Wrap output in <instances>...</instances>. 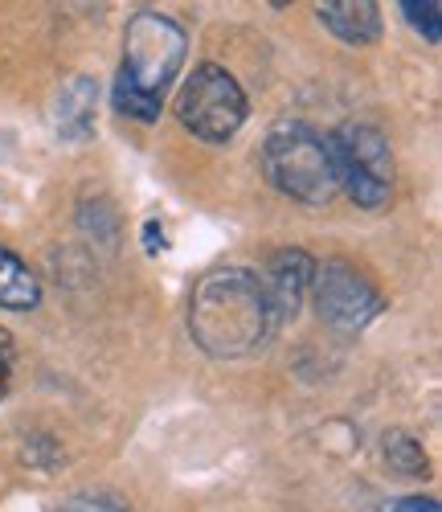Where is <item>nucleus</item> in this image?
I'll list each match as a JSON object with an SVG mask.
<instances>
[{
	"mask_svg": "<svg viewBox=\"0 0 442 512\" xmlns=\"http://www.w3.org/2000/svg\"><path fill=\"white\" fill-rule=\"evenodd\" d=\"M275 328L279 316L254 271L221 267L197 279L189 295V332L209 357H250L275 336Z\"/></svg>",
	"mask_w": 442,
	"mask_h": 512,
	"instance_id": "f257e3e1",
	"label": "nucleus"
},
{
	"mask_svg": "<svg viewBox=\"0 0 442 512\" xmlns=\"http://www.w3.org/2000/svg\"><path fill=\"white\" fill-rule=\"evenodd\" d=\"M176 119H181L197 140H209V144L230 140L246 123V95L238 87V78L226 66L201 62L185 78L181 95H176Z\"/></svg>",
	"mask_w": 442,
	"mask_h": 512,
	"instance_id": "39448f33",
	"label": "nucleus"
},
{
	"mask_svg": "<svg viewBox=\"0 0 442 512\" xmlns=\"http://www.w3.org/2000/svg\"><path fill=\"white\" fill-rule=\"evenodd\" d=\"M5 390H9V365H0V398H5Z\"/></svg>",
	"mask_w": 442,
	"mask_h": 512,
	"instance_id": "f3484780",
	"label": "nucleus"
},
{
	"mask_svg": "<svg viewBox=\"0 0 442 512\" xmlns=\"http://www.w3.org/2000/svg\"><path fill=\"white\" fill-rule=\"evenodd\" d=\"M316 267H320V263H316L307 250H275V254H271L267 279H262V287H267V295H271V308H275L279 324H283L287 316L299 312L303 295L312 291Z\"/></svg>",
	"mask_w": 442,
	"mask_h": 512,
	"instance_id": "0eeeda50",
	"label": "nucleus"
},
{
	"mask_svg": "<svg viewBox=\"0 0 442 512\" xmlns=\"http://www.w3.org/2000/svg\"><path fill=\"white\" fill-rule=\"evenodd\" d=\"M9 361H13V340L5 328H0V365H9Z\"/></svg>",
	"mask_w": 442,
	"mask_h": 512,
	"instance_id": "dca6fc26",
	"label": "nucleus"
},
{
	"mask_svg": "<svg viewBox=\"0 0 442 512\" xmlns=\"http://www.w3.org/2000/svg\"><path fill=\"white\" fill-rule=\"evenodd\" d=\"M402 13L430 41V46H438V37H442V5H438V0H406Z\"/></svg>",
	"mask_w": 442,
	"mask_h": 512,
	"instance_id": "f8f14e48",
	"label": "nucleus"
},
{
	"mask_svg": "<svg viewBox=\"0 0 442 512\" xmlns=\"http://www.w3.org/2000/svg\"><path fill=\"white\" fill-rule=\"evenodd\" d=\"M262 173L299 205H328L340 185L328 140L307 123H275L262 140Z\"/></svg>",
	"mask_w": 442,
	"mask_h": 512,
	"instance_id": "7ed1b4c3",
	"label": "nucleus"
},
{
	"mask_svg": "<svg viewBox=\"0 0 442 512\" xmlns=\"http://www.w3.org/2000/svg\"><path fill=\"white\" fill-rule=\"evenodd\" d=\"M336 185L361 209H381L393 193V152L369 123H344L328 140Z\"/></svg>",
	"mask_w": 442,
	"mask_h": 512,
	"instance_id": "20e7f679",
	"label": "nucleus"
},
{
	"mask_svg": "<svg viewBox=\"0 0 442 512\" xmlns=\"http://www.w3.org/2000/svg\"><path fill=\"white\" fill-rule=\"evenodd\" d=\"M37 304H41L37 275L17 259L9 246H0V308L25 312V308H37Z\"/></svg>",
	"mask_w": 442,
	"mask_h": 512,
	"instance_id": "9d476101",
	"label": "nucleus"
},
{
	"mask_svg": "<svg viewBox=\"0 0 442 512\" xmlns=\"http://www.w3.org/2000/svg\"><path fill=\"white\" fill-rule=\"evenodd\" d=\"M95 99H99V82L86 78V74H74L62 82V91L54 99V127L62 140H91L95 132Z\"/></svg>",
	"mask_w": 442,
	"mask_h": 512,
	"instance_id": "6e6552de",
	"label": "nucleus"
},
{
	"mask_svg": "<svg viewBox=\"0 0 442 512\" xmlns=\"http://www.w3.org/2000/svg\"><path fill=\"white\" fill-rule=\"evenodd\" d=\"M123 66L115 78V107L140 123L160 115V99L185 62V29L164 13L140 9L123 33Z\"/></svg>",
	"mask_w": 442,
	"mask_h": 512,
	"instance_id": "f03ea898",
	"label": "nucleus"
},
{
	"mask_svg": "<svg viewBox=\"0 0 442 512\" xmlns=\"http://www.w3.org/2000/svg\"><path fill=\"white\" fill-rule=\"evenodd\" d=\"M320 21L348 46H369L381 37V9L373 0H324Z\"/></svg>",
	"mask_w": 442,
	"mask_h": 512,
	"instance_id": "1a4fd4ad",
	"label": "nucleus"
},
{
	"mask_svg": "<svg viewBox=\"0 0 442 512\" xmlns=\"http://www.w3.org/2000/svg\"><path fill=\"white\" fill-rule=\"evenodd\" d=\"M312 300H316V312L332 328H340V332H357V328H365L381 312V291L357 267H348V263L316 267Z\"/></svg>",
	"mask_w": 442,
	"mask_h": 512,
	"instance_id": "423d86ee",
	"label": "nucleus"
},
{
	"mask_svg": "<svg viewBox=\"0 0 442 512\" xmlns=\"http://www.w3.org/2000/svg\"><path fill=\"white\" fill-rule=\"evenodd\" d=\"M385 463L393 467L397 476H426V451L402 431H393L385 439Z\"/></svg>",
	"mask_w": 442,
	"mask_h": 512,
	"instance_id": "9b49d317",
	"label": "nucleus"
},
{
	"mask_svg": "<svg viewBox=\"0 0 442 512\" xmlns=\"http://www.w3.org/2000/svg\"><path fill=\"white\" fill-rule=\"evenodd\" d=\"M62 512H127V508L111 496H74L62 504Z\"/></svg>",
	"mask_w": 442,
	"mask_h": 512,
	"instance_id": "ddd939ff",
	"label": "nucleus"
},
{
	"mask_svg": "<svg viewBox=\"0 0 442 512\" xmlns=\"http://www.w3.org/2000/svg\"><path fill=\"white\" fill-rule=\"evenodd\" d=\"M144 246H148V254L164 250V230H160L156 222H148V226H144Z\"/></svg>",
	"mask_w": 442,
	"mask_h": 512,
	"instance_id": "2eb2a0df",
	"label": "nucleus"
},
{
	"mask_svg": "<svg viewBox=\"0 0 442 512\" xmlns=\"http://www.w3.org/2000/svg\"><path fill=\"white\" fill-rule=\"evenodd\" d=\"M389 512H442V508L430 496H406V500H393Z\"/></svg>",
	"mask_w": 442,
	"mask_h": 512,
	"instance_id": "4468645a",
	"label": "nucleus"
}]
</instances>
